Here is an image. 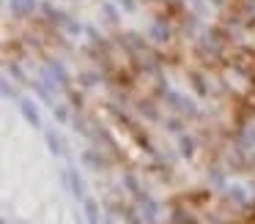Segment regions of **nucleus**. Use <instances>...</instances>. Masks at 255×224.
I'll list each match as a JSON object with an SVG mask.
<instances>
[{"mask_svg": "<svg viewBox=\"0 0 255 224\" xmlns=\"http://www.w3.org/2000/svg\"><path fill=\"white\" fill-rule=\"evenodd\" d=\"M181 148H184V150H181L184 156H192V142H189L187 137H181Z\"/></svg>", "mask_w": 255, "mask_h": 224, "instance_id": "obj_9", "label": "nucleus"}, {"mask_svg": "<svg viewBox=\"0 0 255 224\" xmlns=\"http://www.w3.org/2000/svg\"><path fill=\"white\" fill-rule=\"evenodd\" d=\"M105 11H107V16H110V22H118V14H116V8H113L110 3L105 5Z\"/></svg>", "mask_w": 255, "mask_h": 224, "instance_id": "obj_11", "label": "nucleus"}, {"mask_svg": "<svg viewBox=\"0 0 255 224\" xmlns=\"http://www.w3.org/2000/svg\"><path fill=\"white\" fill-rule=\"evenodd\" d=\"M63 183L69 186V191H72V197H77V200H85V183H83V178H80V172L74 167H69L66 172H63Z\"/></svg>", "mask_w": 255, "mask_h": 224, "instance_id": "obj_3", "label": "nucleus"}, {"mask_svg": "<svg viewBox=\"0 0 255 224\" xmlns=\"http://www.w3.org/2000/svg\"><path fill=\"white\" fill-rule=\"evenodd\" d=\"M33 87H36V93H39V96H41V98H44V101H47V104H52V96H50V90H47V87H44V85H41V82H36V85H33Z\"/></svg>", "mask_w": 255, "mask_h": 224, "instance_id": "obj_8", "label": "nucleus"}, {"mask_svg": "<svg viewBox=\"0 0 255 224\" xmlns=\"http://www.w3.org/2000/svg\"><path fill=\"white\" fill-rule=\"evenodd\" d=\"M17 104H19V115L25 118V123L33 126V129H41V112H39V107H36L33 98L19 96V98H17Z\"/></svg>", "mask_w": 255, "mask_h": 224, "instance_id": "obj_1", "label": "nucleus"}, {"mask_svg": "<svg viewBox=\"0 0 255 224\" xmlns=\"http://www.w3.org/2000/svg\"><path fill=\"white\" fill-rule=\"evenodd\" d=\"M167 36H170V27H167V22L165 19H156L154 25H151V38L154 41H167Z\"/></svg>", "mask_w": 255, "mask_h": 224, "instance_id": "obj_6", "label": "nucleus"}, {"mask_svg": "<svg viewBox=\"0 0 255 224\" xmlns=\"http://www.w3.org/2000/svg\"><path fill=\"white\" fill-rule=\"evenodd\" d=\"M165 98H167V104H173V107L178 109V112H187V115H198V104H195L192 98L181 96V93H176V90H165Z\"/></svg>", "mask_w": 255, "mask_h": 224, "instance_id": "obj_2", "label": "nucleus"}, {"mask_svg": "<svg viewBox=\"0 0 255 224\" xmlns=\"http://www.w3.org/2000/svg\"><path fill=\"white\" fill-rule=\"evenodd\" d=\"M44 140H47V148H50L52 156H66V142L58 137L55 129H44Z\"/></svg>", "mask_w": 255, "mask_h": 224, "instance_id": "obj_4", "label": "nucleus"}, {"mask_svg": "<svg viewBox=\"0 0 255 224\" xmlns=\"http://www.w3.org/2000/svg\"><path fill=\"white\" fill-rule=\"evenodd\" d=\"M118 5H121L124 11H134V0H118Z\"/></svg>", "mask_w": 255, "mask_h": 224, "instance_id": "obj_10", "label": "nucleus"}, {"mask_svg": "<svg viewBox=\"0 0 255 224\" xmlns=\"http://www.w3.org/2000/svg\"><path fill=\"white\" fill-rule=\"evenodd\" d=\"M83 205H85V216H88V224H99V205H96L94 197H85Z\"/></svg>", "mask_w": 255, "mask_h": 224, "instance_id": "obj_7", "label": "nucleus"}, {"mask_svg": "<svg viewBox=\"0 0 255 224\" xmlns=\"http://www.w3.org/2000/svg\"><path fill=\"white\" fill-rule=\"evenodd\" d=\"M8 8L14 16H28L36 11V0H8Z\"/></svg>", "mask_w": 255, "mask_h": 224, "instance_id": "obj_5", "label": "nucleus"}]
</instances>
